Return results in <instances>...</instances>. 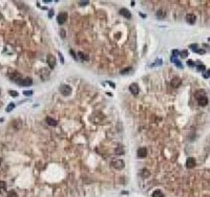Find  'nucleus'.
Wrapping results in <instances>:
<instances>
[{
  "mask_svg": "<svg viewBox=\"0 0 210 197\" xmlns=\"http://www.w3.org/2000/svg\"><path fill=\"white\" fill-rule=\"evenodd\" d=\"M137 154H138V157H140V158H144L145 156L147 155V149H146L145 147H141V148H139V149H138Z\"/></svg>",
  "mask_w": 210,
  "mask_h": 197,
  "instance_id": "nucleus-11",
  "label": "nucleus"
},
{
  "mask_svg": "<svg viewBox=\"0 0 210 197\" xmlns=\"http://www.w3.org/2000/svg\"><path fill=\"white\" fill-rule=\"evenodd\" d=\"M197 69H198V71H205L206 70V66H205V65H203V64H198Z\"/></svg>",
  "mask_w": 210,
  "mask_h": 197,
  "instance_id": "nucleus-23",
  "label": "nucleus"
},
{
  "mask_svg": "<svg viewBox=\"0 0 210 197\" xmlns=\"http://www.w3.org/2000/svg\"><path fill=\"white\" fill-rule=\"evenodd\" d=\"M78 55H79V57H80V58H82V59H83L84 61H87V60L89 59V57H88V56H87L86 54H84V53H81V52H79V53H78Z\"/></svg>",
  "mask_w": 210,
  "mask_h": 197,
  "instance_id": "nucleus-21",
  "label": "nucleus"
},
{
  "mask_svg": "<svg viewBox=\"0 0 210 197\" xmlns=\"http://www.w3.org/2000/svg\"><path fill=\"white\" fill-rule=\"evenodd\" d=\"M171 61H172V62H173L179 68H183V65H182V63H181L179 60H176L175 58H171Z\"/></svg>",
  "mask_w": 210,
  "mask_h": 197,
  "instance_id": "nucleus-20",
  "label": "nucleus"
},
{
  "mask_svg": "<svg viewBox=\"0 0 210 197\" xmlns=\"http://www.w3.org/2000/svg\"><path fill=\"white\" fill-rule=\"evenodd\" d=\"M67 17H68V15L67 13L65 12H63V13H60L58 16H57V21L59 24H63V23H65L67 21Z\"/></svg>",
  "mask_w": 210,
  "mask_h": 197,
  "instance_id": "nucleus-4",
  "label": "nucleus"
},
{
  "mask_svg": "<svg viewBox=\"0 0 210 197\" xmlns=\"http://www.w3.org/2000/svg\"><path fill=\"white\" fill-rule=\"evenodd\" d=\"M185 20L189 24H195L197 21V17H196V15H193V14H187L186 17H185Z\"/></svg>",
  "mask_w": 210,
  "mask_h": 197,
  "instance_id": "nucleus-8",
  "label": "nucleus"
},
{
  "mask_svg": "<svg viewBox=\"0 0 210 197\" xmlns=\"http://www.w3.org/2000/svg\"><path fill=\"white\" fill-rule=\"evenodd\" d=\"M39 75H40V77H41V79H42L43 81H46V80H48V79H50V76H51V71H50V69H46V68H42V69L40 70Z\"/></svg>",
  "mask_w": 210,
  "mask_h": 197,
  "instance_id": "nucleus-7",
  "label": "nucleus"
},
{
  "mask_svg": "<svg viewBox=\"0 0 210 197\" xmlns=\"http://www.w3.org/2000/svg\"><path fill=\"white\" fill-rule=\"evenodd\" d=\"M88 3H89V1H79V5H81V6L86 5V4H88Z\"/></svg>",
  "mask_w": 210,
  "mask_h": 197,
  "instance_id": "nucleus-32",
  "label": "nucleus"
},
{
  "mask_svg": "<svg viewBox=\"0 0 210 197\" xmlns=\"http://www.w3.org/2000/svg\"><path fill=\"white\" fill-rule=\"evenodd\" d=\"M58 55H59V58H60V61H61V63L63 64V63H64V59H63V57H62V54H61V53L59 52V53H58Z\"/></svg>",
  "mask_w": 210,
  "mask_h": 197,
  "instance_id": "nucleus-35",
  "label": "nucleus"
},
{
  "mask_svg": "<svg viewBox=\"0 0 210 197\" xmlns=\"http://www.w3.org/2000/svg\"><path fill=\"white\" fill-rule=\"evenodd\" d=\"M149 174H150V173H149V171H148V170H146V169H143V170H142V172H141V175H142L144 178L148 177V176H149Z\"/></svg>",
  "mask_w": 210,
  "mask_h": 197,
  "instance_id": "nucleus-22",
  "label": "nucleus"
},
{
  "mask_svg": "<svg viewBox=\"0 0 210 197\" xmlns=\"http://www.w3.org/2000/svg\"><path fill=\"white\" fill-rule=\"evenodd\" d=\"M9 93H10V94H11L13 97H17V96L19 95V93H18L17 91H15V90H10V91H9Z\"/></svg>",
  "mask_w": 210,
  "mask_h": 197,
  "instance_id": "nucleus-29",
  "label": "nucleus"
},
{
  "mask_svg": "<svg viewBox=\"0 0 210 197\" xmlns=\"http://www.w3.org/2000/svg\"><path fill=\"white\" fill-rule=\"evenodd\" d=\"M119 13H120V15H121V16H123V17H125L126 19H130V18H131V14H130V12H129L127 9H125V7L121 9V10L119 11Z\"/></svg>",
  "mask_w": 210,
  "mask_h": 197,
  "instance_id": "nucleus-14",
  "label": "nucleus"
},
{
  "mask_svg": "<svg viewBox=\"0 0 210 197\" xmlns=\"http://www.w3.org/2000/svg\"><path fill=\"white\" fill-rule=\"evenodd\" d=\"M9 77L12 81L14 82H17V83H19V82L21 81V75L18 72V71H13V72H10L9 73Z\"/></svg>",
  "mask_w": 210,
  "mask_h": 197,
  "instance_id": "nucleus-5",
  "label": "nucleus"
},
{
  "mask_svg": "<svg viewBox=\"0 0 210 197\" xmlns=\"http://www.w3.org/2000/svg\"><path fill=\"white\" fill-rule=\"evenodd\" d=\"M180 56H181V58H186V57L188 56V51L184 49V51L180 52Z\"/></svg>",
  "mask_w": 210,
  "mask_h": 197,
  "instance_id": "nucleus-28",
  "label": "nucleus"
},
{
  "mask_svg": "<svg viewBox=\"0 0 210 197\" xmlns=\"http://www.w3.org/2000/svg\"><path fill=\"white\" fill-rule=\"evenodd\" d=\"M45 122H46L48 125H50V126H53V127H55V126L58 125L57 120H55V119H53V118H51V117H46Z\"/></svg>",
  "mask_w": 210,
  "mask_h": 197,
  "instance_id": "nucleus-15",
  "label": "nucleus"
},
{
  "mask_svg": "<svg viewBox=\"0 0 210 197\" xmlns=\"http://www.w3.org/2000/svg\"><path fill=\"white\" fill-rule=\"evenodd\" d=\"M196 163H197L196 158L189 157V158H187V160H186V168H188V169L195 168V167H196Z\"/></svg>",
  "mask_w": 210,
  "mask_h": 197,
  "instance_id": "nucleus-9",
  "label": "nucleus"
},
{
  "mask_svg": "<svg viewBox=\"0 0 210 197\" xmlns=\"http://www.w3.org/2000/svg\"><path fill=\"white\" fill-rule=\"evenodd\" d=\"M131 70H133L131 67H127V68H125V69H122V70L120 71V73H121V75H126V73H128L129 71H131Z\"/></svg>",
  "mask_w": 210,
  "mask_h": 197,
  "instance_id": "nucleus-25",
  "label": "nucleus"
},
{
  "mask_svg": "<svg viewBox=\"0 0 210 197\" xmlns=\"http://www.w3.org/2000/svg\"><path fill=\"white\" fill-rule=\"evenodd\" d=\"M60 92H61L63 95L68 96V95H71V93H72V88H71V86H68V85H66V84H63V85L60 86Z\"/></svg>",
  "mask_w": 210,
  "mask_h": 197,
  "instance_id": "nucleus-3",
  "label": "nucleus"
},
{
  "mask_svg": "<svg viewBox=\"0 0 210 197\" xmlns=\"http://www.w3.org/2000/svg\"><path fill=\"white\" fill-rule=\"evenodd\" d=\"M111 167L117 170H122L125 167V163L122 159H114L111 161Z\"/></svg>",
  "mask_w": 210,
  "mask_h": 197,
  "instance_id": "nucleus-2",
  "label": "nucleus"
},
{
  "mask_svg": "<svg viewBox=\"0 0 210 197\" xmlns=\"http://www.w3.org/2000/svg\"><path fill=\"white\" fill-rule=\"evenodd\" d=\"M20 86H30L32 84H33V80H32L30 78H25V79H23V80H21L19 83H18Z\"/></svg>",
  "mask_w": 210,
  "mask_h": 197,
  "instance_id": "nucleus-13",
  "label": "nucleus"
},
{
  "mask_svg": "<svg viewBox=\"0 0 210 197\" xmlns=\"http://www.w3.org/2000/svg\"><path fill=\"white\" fill-rule=\"evenodd\" d=\"M69 53H71V55L75 58V59H77V57H76V55H75V53H74V51H73V49H71V51H69Z\"/></svg>",
  "mask_w": 210,
  "mask_h": 197,
  "instance_id": "nucleus-36",
  "label": "nucleus"
},
{
  "mask_svg": "<svg viewBox=\"0 0 210 197\" xmlns=\"http://www.w3.org/2000/svg\"><path fill=\"white\" fill-rule=\"evenodd\" d=\"M171 58H176L177 56H180V52L179 51H176V49H173L172 53H171Z\"/></svg>",
  "mask_w": 210,
  "mask_h": 197,
  "instance_id": "nucleus-27",
  "label": "nucleus"
},
{
  "mask_svg": "<svg viewBox=\"0 0 210 197\" xmlns=\"http://www.w3.org/2000/svg\"><path fill=\"white\" fill-rule=\"evenodd\" d=\"M23 94L24 95H32V94H33V91H32V90H24Z\"/></svg>",
  "mask_w": 210,
  "mask_h": 197,
  "instance_id": "nucleus-31",
  "label": "nucleus"
},
{
  "mask_svg": "<svg viewBox=\"0 0 210 197\" xmlns=\"http://www.w3.org/2000/svg\"><path fill=\"white\" fill-rule=\"evenodd\" d=\"M187 65H188V66H190V67H192L195 64H193V61H192V60H188V61H187Z\"/></svg>",
  "mask_w": 210,
  "mask_h": 197,
  "instance_id": "nucleus-34",
  "label": "nucleus"
},
{
  "mask_svg": "<svg viewBox=\"0 0 210 197\" xmlns=\"http://www.w3.org/2000/svg\"><path fill=\"white\" fill-rule=\"evenodd\" d=\"M129 90H130V92H131L134 95H137V94L140 92L139 85H138L137 83H133V84H130V86H129Z\"/></svg>",
  "mask_w": 210,
  "mask_h": 197,
  "instance_id": "nucleus-10",
  "label": "nucleus"
},
{
  "mask_svg": "<svg viewBox=\"0 0 210 197\" xmlns=\"http://www.w3.org/2000/svg\"><path fill=\"white\" fill-rule=\"evenodd\" d=\"M1 162H2V158L0 157V165H1Z\"/></svg>",
  "mask_w": 210,
  "mask_h": 197,
  "instance_id": "nucleus-38",
  "label": "nucleus"
},
{
  "mask_svg": "<svg viewBox=\"0 0 210 197\" xmlns=\"http://www.w3.org/2000/svg\"><path fill=\"white\" fill-rule=\"evenodd\" d=\"M115 152H116L117 155H123V154L125 153V150H124L123 147H117L116 150H115Z\"/></svg>",
  "mask_w": 210,
  "mask_h": 197,
  "instance_id": "nucleus-18",
  "label": "nucleus"
},
{
  "mask_svg": "<svg viewBox=\"0 0 210 197\" xmlns=\"http://www.w3.org/2000/svg\"><path fill=\"white\" fill-rule=\"evenodd\" d=\"M181 84H182V81H181L180 78H174V79H172L171 82H170V85H171L172 88H179V86H180Z\"/></svg>",
  "mask_w": 210,
  "mask_h": 197,
  "instance_id": "nucleus-12",
  "label": "nucleus"
},
{
  "mask_svg": "<svg viewBox=\"0 0 210 197\" xmlns=\"http://www.w3.org/2000/svg\"><path fill=\"white\" fill-rule=\"evenodd\" d=\"M203 77H204L205 79L209 78V77H210V69H208V70H207L206 72H204V73H203Z\"/></svg>",
  "mask_w": 210,
  "mask_h": 197,
  "instance_id": "nucleus-30",
  "label": "nucleus"
},
{
  "mask_svg": "<svg viewBox=\"0 0 210 197\" xmlns=\"http://www.w3.org/2000/svg\"><path fill=\"white\" fill-rule=\"evenodd\" d=\"M155 16H157V18L160 19V20H162L166 17V12L164 10H159L157 13H155Z\"/></svg>",
  "mask_w": 210,
  "mask_h": 197,
  "instance_id": "nucleus-16",
  "label": "nucleus"
},
{
  "mask_svg": "<svg viewBox=\"0 0 210 197\" xmlns=\"http://www.w3.org/2000/svg\"><path fill=\"white\" fill-rule=\"evenodd\" d=\"M108 84H109V85H110V86H111V87H114V88H115V87H116V85H115V84H114V83H111V82H108Z\"/></svg>",
  "mask_w": 210,
  "mask_h": 197,
  "instance_id": "nucleus-37",
  "label": "nucleus"
},
{
  "mask_svg": "<svg viewBox=\"0 0 210 197\" xmlns=\"http://www.w3.org/2000/svg\"><path fill=\"white\" fill-rule=\"evenodd\" d=\"M152 197H164V194L162 193V191L155 190V191L152 193Z\"/></svg>",
  "mask_w": 210,
  "mask_h": 197,
  "instance_id": "nucleus-19",
  "label": "nucleus"
},
{
  "mask_svg": "<svg viewBox=\"0 0 210 197\" xmlns=\"http://www.w3.org/2000/svg\"><path fill=\"white\" fill-rule=\"evenodd\" d=\"M0 94H1V90H0Z\"/></svg>",
  "mask_w": 210,
  "mask_h": 197,
  "instance_id": "nucleus-39",
  "label": "nucleus"
},
{
  "mask_svg": "<svg viewBox=\"0 0 210 197\" xmlns=\"http://www.w3.org/2000/svg\"><path fill=\"white\" fill-rule=\"evenodd\" d=\"M46 61H47L48 66H50L51 69L55 68V66H56V58H55V56L50 54V55L47 56V58H46Z\"/></svg>",
  "mask_w": 210,
  "mask_h": 197,
  "instance_id": "nucleus-6",
  "label": "nucleus"
},
{
  "mask_svg": "<svg viewBox=\"0 0 210 197\" xmlns=\"http://www.w3.org/2000/svg\"><path fill=\"white\" fill-rule=\"evenodd\" d=\"M7 197H18V195H17V193H16L15 191H9L7 192Z\"/></svg>",
  "mask_w": 210,
  "mask_h": 197,
  "instance_id": "nucleus-26",
  "label": "nucleus"
},
{
  "mask_svg": "<svg viewBox=\"0 0 210 197\" xmlns=\"http://www.w3.org/2000/svg\"><path fill=\"white\" fill-rule=\"evenodd\" d=\"M196 97L198 98V102H199V105L204 107L208 104V96H207V93L204 91V90H199L196 92Z\"/></svg>",
  "mask_w": 210,
  "mask_h": 197,
  "instance_id": "nucleus-1",
  "label": "nucleus"
},
{
  "mask_svg": "<svg viewBox=\"0 0 210 197\" xmlns=\"http://www.w3.org/2000/svg\"><path fill=\"white\" fill-rule=\"evenodd\" d=\"M15 106H16V105H15L14 103H10V104L7 105L6 109H5V110H6V112H10V111H12V110H13V109L15 108Z\"/></svg>",
  "mask_w": 210,
  "mask_h": 197,
  "instance_id": "nucleus-24",
  "label": "nucleus"
},
{
  "mask_svg": "<svg viewBox=\"0 0 210 197\" xmlns=\"http://www.w3.org/2000/svg\"><path fill=\"white\" fill-rule=\"evenodd\" d=\"M6 191V183L5 182H0V194H2Z\"/></svg>",
  "mask_w": 210,
  "mask_h": 197,
  "instance_id": "nucleus-17",
  "label": "nucleus"
},
{
  "mask_svg": "<svg viewBox=\"0 0 210 197\" xmlns=\"http://www.w3.org/2000/svg\"><path fill=\"white\" fill-rule=\"evenodd\" d=\"M60 35H61V37H62V38H65V36H66V34H65V30L61 29V30H60Z\"/></svg>",
  "mask_w": 210,
  "mask_h": 197,
  "instance_id": "nucleus-33",
  "label": "nucleus"
}]
</instances>
